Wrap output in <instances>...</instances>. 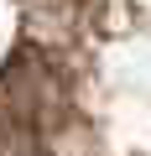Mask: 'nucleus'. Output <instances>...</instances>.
<instances>
[{"instance_id":"f257e3e1","label":"nucleus","mask_w":151,"mask_h":156,"mask_svg":"<svg viewBox=\"0 0 151 156\" xmlns=\"http://www.w3.org/2000/svg\"><path fill=\"white\" fill-rule=\"evenodd\" d=\"M0 99H5L11 115L31 120V125L42 130V125H57V120L68 115V78L52 68L47 52L21 47V52L5 62V73H0Z\"/></svg>"},{"instance_id":"f03ea898","label":"nucleus","mask_w":151,"mask_h":156,"mask_svg":"<svg viewBox=\"0 0 151 156\" xmlns=\"http://www.w3.org/2000/svg\"><path fill=\"white\" fill-rule=\"evenodd\" d=\"M0 156H52V151H47V135L31 120L0 109Z\"/></svg>"}]
</instances>
